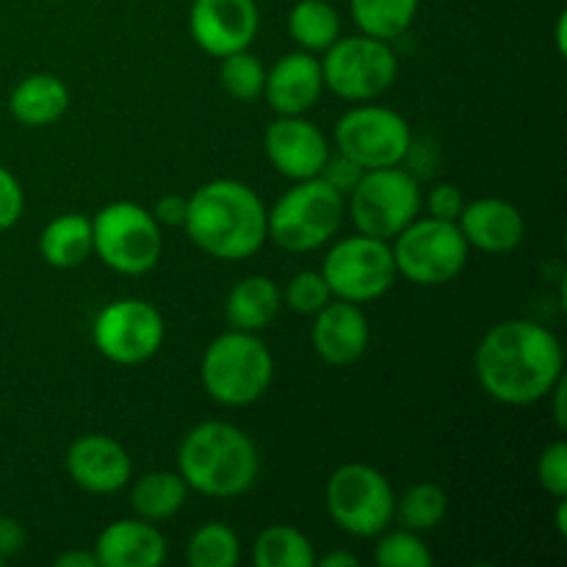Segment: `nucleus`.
<instances>
[{
    "label": "nucleus",
    "mask_w": 567,
    "mask_h": 567,
    "mask_svg": "<svg viewBox=\"0 0 567 567\" xmlns=\"http://www.w3.org/2000/svg\"><path fill=\"white\" fill-rule=\"evenodd\" d=\"M396 275L424 288L446 286L463 275L468 264V241L457 221L415 216L391 244Z\"/></svg>",
    "instance_id": "6"
},
{
    "label": "nucleus",
    "mask_w": 567,
    "mask_h": 567,
    "mask_svg": "<svg viewBox=\"0 0 567 567\" xmlns=\"http://www.w3.org/2000/svg\"><path fill=\"white\" fill-rule=\"evenodd\" d=\"M324 502L338 529L352 537H377L391 526L396 493L374 465L347 463L327 480Z\"/></svg>",
    "instance_id": "8"
},
{
    "label": "nucleus",
    "mask_w": 567,
    "mask_h": 567,
    "mask_svg": "<svg viewBox=\"0 0 567 567\" xmlns=\"http://www.w3.org/2000/svg\"><path fill=\"white\" fill-rule=\"evenodd\" d=\"M219 83L233 100L238 103H252V100L264 97L266 86V66L260 64L258 55L247 50H238L221 59L219 66Z\"/></svg>",
    "instance_id": "30"
},
{
    "label": "nucleus",
    "mask_w": 567,
    "mask_h": 567,
    "mask_svg": "<svg viewBox=\"0 0 567 567\" xmlns=\"http://www.w3.org/2000/svg\"><path fill=\"white\" fill-rule=\"evenodd\" d=\"M324 92L321 59L308 50H293L266 70L264 97L280 116H299L313 109Z\"/></svg>",
    "instance_id": "18"
},
{
    "label": "nucleus",
    "mask_w": 567,
    "mask_h": 567,
    "mask_svg": "<svg viewBox=\"0 0 567 567\" xmlns=\"http://www.w3.org/2000/svg\"><path fill=\"white\" fill-rule=\"evenodd\" d=\"M70 109V89L53 72H33L22 78L9 94V111L20 125L48 127Z\"/></svg>",
    "instance_id": "21"
},
{
    "label": "nucleus",
    "mask_w": 567,
    "mask_h": 567,
    "mask_svg": "<svg viewBox=\"0 0 567 567\" xmlns=\"http://www.w3.org/2000/svg\"><path fill=\"white\" fill-rule=\"evenodd\" d=\"M565 14H559V22H557V42H559V53L565 55V50H567V44H565Z\"/></svg>",
    "instance_id": "43"
},
{
    "label": "nucleus",
    "mask_w": 567,
    "mask_h": 567,
    "mask_svg": "<svg viewBox=\"0 0 567 567\" xmlns=\"http://www.w3.org/2000/svg\"><path fill=\"white\" fill-rule=\"evenodd\" d=\"M188 498V485L181 474L172 471H153L136 480L131 487V507L138 518L158 524V520L175 518Z\"/></svg>",
    "instance_id": "24"
},
{
    "label": "nucleus",
    "mask_w": 567,
    "mask_h": 567,
    "mask_svg": "<svg viewBox=\"0 0 567 567\" xmlns=\"http://www.w3.org/2000/svg\"><path fill=\"white\" fill-rule=\"evenodd\" d=\"M94 255L111 271L125 277L147 275L155 269L164 249L161 225L147 208L138 203H109L92 219Z\"/></svg>",
    "instance_id": "7"
},
{
    "label": "nucleus",
    "mask_w": 567,
    "mask_h": 567,
    "mask_svg": "<svg viewBox=\"0 0 567 567\" xmlns=\"http://www.w3.org/2000/svg\"><path fill=\"white\" fill-rule=\"evenodd\" d=\"M316 551L308 535L293 526H269L255 537L252 563L258 567H316Z\"/></svg>",
    "instance_id": "27"
},
{
    "label": "nucleus",
    "mask_w": 567,
    "mask_h": 567,
    "mask_svg": "<svg viewBox=\"0 0 567 567\" xmlns=\"http://www.w3.org/2000/svg\"><path fill=\"white\" fill-rule=\"evenodd\" d=\"M55 567H100L94 551H66L55 559Z\"/></svg>",
    "instance_id": "39"
},
{
    "label": "nucleus",
    "mask_w": 567,
    "mask_h": 567,
    "mask_svg": "<svg viewBox=\"0 0 567 567\" xmlns=\"http://www.w3.org/2000/svg\"><path fill=\"white\" fill-rule=\"evenodd\" d=\"M266 158L288 181H310L319 177L330 158L327 136L310 120L299 116H280L269 122L264 136Z\"/></svg>",
    "instance_id": "15"
},
{
    "label": "nucleus",
    "mask_w": 567,
    "mask_h": 567,
    "mask_svg": "<svg viewBox=\"0 0 567 567\" xmlns=\"http://www.w3.org/2000/svg\"><path fill=\"white\" fill-rule=\"evenodd\" d=\"M321 277L330 286L332 299L363 305L385 297L399 277L391 241L363 233L341 238L327 252Z\"/></svg>",
    "instance_id": "11"
},
{
    "label": "nucleus",
    "mask_w": 567,
    "mask_h": 567,
    "mask_svg": "<svg viewBox=\"0 0 567 567\" xmlns=\"http://www.w3.org/2000/svg\"><path fill=\"white\" fill-rule=\"evenodd\" d=\"M374 563L380 567H430L432 551L421 540L419 532H410L402 526L396 532H382L374 548Z\"/></svg>",
    "instance_id": "31"
},
{
    "label": "nucleus",
    "mask_w": 567,
    "mask_h": 567,
    "mask_svg": "<svg viewBox=\"0 0 567 567\" xmlns=\"http://www.w3.org/2000/svg\"><path fill=\"white\" fill-rule=\"evenodd\" d=\"M557 502H559V507H557V529H559V535L567 537V504H565V498H557Z\"/></svg>",
    "instance_id": "42"
},
{
    "label": "nucleus",
    "mask_w": 567,
    "mask_h": 567,
    "mask_svg": "<svg viewBox=\"0 0 567 567\" xmlns=\"http://www.w3.org/2000/svg\"><path fill=\"white\" fill-rule=\"evenodd\" d=\"M330 299V286L321 277V271H299L288 280L286 291H282V302L299 316H316Z\"/></svg>",
    "instance_id": "32"
},
{
    "label": "nucleus",
    "mask_w": 567,
    "mask_h": 567,
    "mask_svg": "<svg viewBox=\"0 0 567 567\" xmlns=\"http://www.w3.org/2000/svg\"><path fill=\"white\" fill-rule=\"evenodd\" d=\"M363 172H365L363 166L354 164V161L347 158L343 153H338V155L330 153V158H327L324 169H321L319 177L321 181L330 183V186L336 188L341 197H349V194H352V188L358 186L360 177H363Z\"/></svg>",
    "instance_id": "35"
},
{
    "label": "nucleus",
    "mask_w": 567,
    "mask_h": 567,
    "mask_svg": "<svg viewBox=\"0 0 567 567\" xmlns=\"http://www.w3.org/2000/svg\"><path fill=\"white\" fill-rule=\"evenodd\" d=\"M468 247L487 255H507L524 241V214L502 197H482L465 203L457 219Z\"/></svg>",
    "instance_id": "19"
},
{
    "label": "nucleus",
    "mask_w": 567,
    "mask_h": 567,
    "mask_svg": "<svg viewBox=\"0 0 567 567\" xmlns=\"http://www.w3.org/2000/svg\"><path fill=\"white\" fill-rule=\"evenodd\" d=\"M282 293L277 288L275 280L264 275L244 277L241 282L230 288L225 302V316L227 324L233 330L244 332H260L266 327L275 324L277 313H280Z\"/></svg>",
    "instance_id": "22"
},
{
    "label": "nucleus",
    "mask_w": 567,
    "mask_h": 567,
    "mask_svg": "<svg viewBox=\"0 0 567 567\" xmlns=\"http://www.w3.org/2000/svg\"><path fill=\"white\" fill-rule=\"evenodd\" d=\"M369 319L363 316L360 305L347 302V299H336V302L330 299L313 316L310 343L327 365L343 369V365L358 363L369 349Z\"/></svg>",
    "instance_id": "17"
},
{
    "label": "nucleus",
    "mask_w": 567,
    "mask_h": 567,
    "mask_svg": "<svg viewBox=\"0 0 567 567\" xmlns=\"http://www.w3.org/2000/svg\"><path fill=\"white\" fill-rule=\"evenodd\" d=\"M100 567H161L166 559V540L150 520H114L94 543Z\"/></svg>",
    "instance_id": "20"
},
{
    "label": "nucleus",
    "mask_w": 567,
    "mask_h": 567,
    "mask_svg": "<svg viewBox=\"0 0 567 567\" xmlns=\"http://www.w3.org/2000/svg\"><path fill=\"white\" fill-rule=\"evenodd\" d=\"M3 563H6V559H3V557H0V567H3Z\"/></svg>",
    "instance_id": "44"
},
{
    "label": "nucleus",
    "mask_w": 567,
    "mask_h": 567,
    "mask_svg": "<svg viewBox=\"0 0 567 567\" xmlns=\"http://www.w3.org/2000/svg\"><path fill=\"white\" fill-rule=\"evenodd\" d=\"M336 147L363 169L399 166L413 147V131L399 111L365 103L338 120Z\"/></svg>",
    "instance_id": "13"
},
{
    "label": "nucleus",
    "mask_w": 567,
    "mask_h": 567,
    "mask_svg": "<svg viewBox=\"0 0 567 567\" xmlns=\"http://www.w3.org/2000/svg\"><path fill=\"white\" fill-rule=\"evenodd\" d=\"M22 546H25V529H22L20 520L0 515V557H14L22 551Z\"/></svg>",
    "instance_id": "38"
},
{
    "label": "nucleus",
    "mask_w": 567,
    "mask_h": 567,
    "mask_svg": "<svg viewBox=\"0 0 567 567\" xmlns=\"http://www.w3.org/2000/svg\"><path fill=\"white\" fill-rule=\"evenodd\" d=\"M537 480L546 493L554 498L567 496V443L557 441L546 446V452L537 460Z\"/></svg>",
    "instance_id": "33"
},
{
    "label": "nucleus",
    "mask_w": 567,
    "mask_h": 567,
    "mask_svg": "<svg viewBox=\"0 0 567 567\" xmlns=\"http://www.w3.org/2000/svg\"><path fill=\"white\" fill-rule=\"evenodd\" d=\"M347 216V197L321 177L297 181L269 210L266 238L286 252H313L332 241Z\"/></svg>",
    "instance_id": "5"
},
{
    "label": "nucleus",
    "mask_w": 567,
    "mask_h": 567,
    "mask_svg": "<svg viewBox=\"0 0 567 567\" xmlns=\"http://www.w3.org/2000/svg\"><path fill=\"white\" fill-rule=\"evenodd\" d=\"M476 380L485 393L509 408L548 399L565 377L563 341L548 327L509 319L485 332L474 354Z\"/></svg>",
    "instance_id": "1"
},
{
    "label": "nucleus",
    "mask_w": 567,
    "mask_h": 567,
    "mask_svg": "<svg viewBox=\"0 0 567 567\" xmlns=\"http://www.w3.org/2000/svg\"><path fill=\"white\" fill-rule=\"evenodd\" d=\"M177 474L188 491L210 498L244 496L258 482L260 457L252 437L227 421H203L183 435Z\"/></svg>",
    "instance_id": "3"
},
{
    "label": "nucleus",
    "mask_w": 567,
    "mask_h": 567,
    "mask_svg": "<svg viewBox=\"0 0 567 567\" xmlns=\"http://www.w3.org/2000/svg\"><path fill=\"white\" fill-rule=\"evenodd\" d=\"M241 559V540L236 529L219 520L197 526L186 543V563L192 567H236Z\"/></svg>",
    "instance_id": "28"
},
{
    "label": "nucleus",
    "mask_w": 567,
    "mask_h": 567,
    "mask_svg": "<svg viewBox=\"0 0 567 567\" xmlns=\"http://www.w3.org/2000/svg\"><path fill=\"white\" fill-rule=\"evenodd\" d=\"M199 380L214 402L225 408H247L269 391L275 380V358L258 332H221L205 349Z\"/></svg>",
    "instance_id": "4"
},
{
    "label": "nucleus",
    "mask_w": 567,
    "mask_h": 567,
    "mask_svg": "<svg viewBox=\"0 0 567 567\" xmlns=\"http://www.w3.org/2000/svg\"><path fill=\"white\" fill-rule=\"evenodd\" d=\"M421 0H349L354 25L365 37L393 42L413 25Z\"/></svg>",
    "instance_id": "26"
},
{
    "label": "nucleus",
    "mask_w": 567,
    "mask_h": 567,
    "mask_svg": "<svg viewBox=\"0 0 567 567\" xmlns=\"http://www.w3.org/2000/svg\"><path fill=\"white\" fill-rule=\"evenodd\" d=\"M449 513V498L443 487L432 485V482H419L410 485L402 496L396 498L393 507V518L410 532H432L443 524Z\"/></svg>",
    "instance_id": "29"
},
{
    "label": "nucleus",
    "mask_w": 567,
    "mask_h": 567,
    "mask_svg": "<svg viewBox=\"0 0 567 567\" xmlns=\"http://www.w3.org/2000/svg\"><path fill=\"white\" fill-rule=\"evenodd\" d=\"M186 210H188V197L183 194H166L155 203V208L150 214L155 216L158 225H169V227H183L186 221Z\"/></svg>",
    "instance_id": "37"
},
{
    "label": "nucleus",
    "mask_w": 567,
    "mask_h": 567,
    "mask_svg": "<svg viewBox=\"0 0 567 567\" xmlns=\"http://www.w3.org/2000/svg\"><path fill=\"white\" fill-rule=\"evenodd\" d=\"M426 208H430V216H435V219L457 221L465 208L463 192H460L457 186H452V183H441V186L432 188L430 197H426Z\"/></svg>",
    "instance_id": "36"
},
{
    "label": "nucleus",
    "mask_w": 567,
    "mask_h": 567,
    "mask_svg": "<svg viewBox=\"0 0 567 567\" xmlns=\"http://www.w3.org/2000/svg\"><path fill=\"white\" fill-rule=\"evenodd\" d=\"M399 59L391 42L374 37H338L321 59L324 86L349 103H369L393 86Z\"/></svg>",
    "instance_id": "9"
},
{
    "label": "nucleus",
    "mask_w": 567,
    "mask_h": 567,
    "mask_svg": "<svg viewBox=\"0 0 567 567\" xmlns=\"http://www.w3.org/2000/svg\"><path fill=\"white\" fill-rule=\"evenodd\" d=\"M260 28L255 0H194L188 9V31L197 48L214 59L247 50Z\"/></svg>",
    "instance_id": "14"
},
{
    "label": "nucleus",
    "mask_w": 567,
    "mask_h": 567,
    "mask_svg": "<svg viewBox=\"0 0 567 567\" xmlns=\"http://www.w3.org/2000/svg\"><path fill=\"white\" fill-rule=\"evenodd\" d=\"M316 565H321V567H358L360 563H358V557H354V554H349V551H330V554H324L321 559H316Z\"/></svg>",
    "instance_id": "40"
},
{
    "label": "nucleus",
    "mask_w": 567,
    "mask_h": 567,
    "mask_svg": "<svg viewBox=\"0 0 567 567\" xmlns=\"http://www.w3.org/2000/svg\"><path fill=\"white\" fill-rule=\"evenodd\" d=\"M288 33L299 50L324 53L341 37V14L330 0H299L288 11Z\"/></svg>",
    "instance_id": "25"
},
{
    "label": "nucleus",
    "mask_w": 567,
    "mask_h": 567,
    "mask_svg": "<svg viewBox=\"0 0 567 567\" xmlns=\"http://www.w3.org/2000/svg\"><path fill=\"white\" fill-rule=\"evenodd\" d=\"M183 230L197 249L219 260L252 258L266 238V205L241 181H208L188 197Z\"/></svg>",
    "instance_id": "2"
},
{
    "label": "nucleus",
    "mask_w": 567,
    "mask_h": 567,
    "mask_svg": "<svg viewBox=\"0 0 567 567\" xmlns=\"http://www.w3.org/2000/svg\"><path fill=\"white\" fill-rule=\"evenodd\" d=\"M164 316L144 299H114L92 324L94 349L114 365L147 363L164 347Z\"/></svg>",
    "instance_id": "12"
},
{
    "label": "nucleus",
    "mask_w": 567,
    "mask_h": 567,
    "mask_svg": "<svg viewBox=\"0 0 567 567\" xmlns=\"http://www.w3.org/2000/svg\"><path fill=\"white\" fill-rule=\"evenodd\" d=\"M66 474L81 491L94 496H111L125 491L133 476L131 454L109 435H81L66 449Z\"/></svg>",
    "instance_id": "16"
},
{
    "label": "nucleus",
    "mask_w": 567,
    "mask_h": 567,
    "mask_svg": "<svg viewBox=\"0 0 567 567\" xmlns=\"http://www.w3.org/2000/svg\"><path fill=\"white\" fill-rule=\"evenodd\" d=\"M39 252L53 269H78L94 255L92 219L81 214H61L44 225Z\"/></svg>",
    "instance_id": "23"
},
{
    "label": "nucleus",
    "mask_w": 567,
    "mask_h": 567,
    "mask_svg": "<svg viewBox=\"0 0 567 567\" xmlns=\"http://www.w3.org/2000/svg\"><path fill=\"white\" fill-rule=\"evenodd\" d=\"M565 388H567V380L563 377V380H559L557 385L551 388V393H548V396H554V419H557V424L563 426V430L567 424V419H565Z\"/></svg>",
    "instance_id": "41"
},
{
    "label": "nucleus",
    "mask_w": 567,
    "mask_h": 567,
    "mask_svg": "<svg viewBox=\"0 0 567 567\" xmlns=\"http://www.w3.org/2000/svg\"><path fill=\"white\" fill-rule=\"evenodd\" d=\"M421 188L410 172L399 166L365 169L349 194V214L363 236L393 241L419 216Z\"/></svg>",
    "instance_id": "10"
},
{
    "label": "nucleus",
    "mask_w": 567,
    "mask_h": 567,
    "mask_svg": "<svg viewBox=\"0 0 567 567\" xmlns=\"http://www.w3.org/2000/svg\"><path fill=\"white\" fill-rule=\"evenodd\" d=\"M22 210H25V194H22L20 181L14 172L0 166V233L11 230L22 219Z\"/></svg>",
    "instance_id": "34"
}]
</instances>
